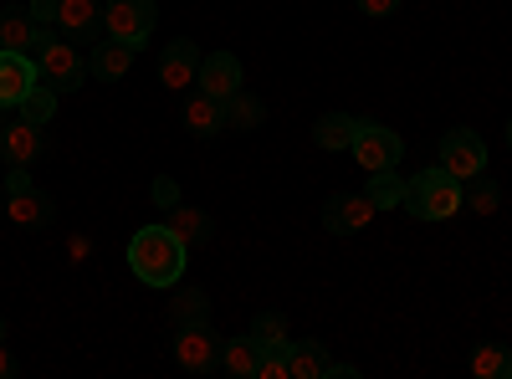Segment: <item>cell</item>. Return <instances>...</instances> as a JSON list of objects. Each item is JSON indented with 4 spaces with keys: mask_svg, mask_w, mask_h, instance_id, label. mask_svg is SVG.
Returning a JSON list of instances; mask_svg holds the SVG:
<instances>
[{
    "mask_svg": "<svg viewBox=\"0 0 512 379\" xmlns=\"http://www.w3.org/2000/svg\"><path fill=\"white\" fill-rule=\"evenodd\" d=\"M185 262H190V246L169 231L164 221L154 226H139L134 241H128V267L144 287H175L185 277Z\"/></svg>",
    "mask_w": 512,
    "mask_h": 379,
    "instance_id": "6da1fadb",
    "label": "cell"
},
{
    "mask_svg": "<svg viewBox=\"0 0 512 379\" xmlns=\"http://www.w3.org/2000/svg\"><path fill=\"white\" fill-rule=\"evenodd\" d=\"M415 221H451V216H461V205H466V195H461V180H451L441 164H431V170H420L415 180H405V200H400Z\"/></svg>",
    "mask_w": 512,
    "mask_h": 379,
    "instance_id": "7a4b0ae2",
    "label": "cell"
},
{
    "mask_svg": "<svg viewBox=\"0 0 512 379\" xmlns=\"http://www.w3.org/2000/svg\"><path fill=\"white\" fill-rule=\"evenodd\" d=\"M154 21H159L154 0H108V6H103V36L123 41V47H134V52L149 47Z\"/></svg>",
    "mask_w": 512,
    "mask_h": 379,
    "instance_id": "3957f363",
    "label": "cell"
},
{
    "mask_svg": "<svg viewBox=\"0 0 512 379\" xmlns=\"http://www.w3.org/2000/svg\"><path fill=\"white\" fill-rule=\"evenodd\" d=\"M36 77H41V82H52L57 93H77V88H82V82H88L93 72H88V57L77 52V41L52 36L47 47L36 52Z\"/></svg>",
    "mask_w": 512,
    "mask_h": 379,
    "instance_id": "277c9868",
    "label": "cell"
},
{
    "mask_svg": "<svg viewBox=\"0 0 512 379\" xmlns=\"http://www.w3.org/2000/svg\"><path fill=\"white\" fill-rule=\"evenodd\" d=\"M400 154H405V139L384 123H364L359 118V134H354V159L359 170L374 175V170H400Z\"/></svg>",
    "mask_w": 512,
    "mask_h": 379,
    "instance_id": "5b68a950",
    "label": "cell"
},
{
    "mask_svg": "<svg viewBox=\"0 0 512 379\" xmlns=\"http://www.w3.org/2000/svg\"><path fill=\"white\" fill-rule=\"evenodd\" d=\"M441 170L451 175V180H472V175H482L487 170V144H482V134L477 129H451L446 139H441Z\"/></svg>",
    "mask_w": 512,
    "mask_h": 379,
    "instance_id": "8992f818",
    "label": "cell"
},
{
    "mask_svg": "<svg viewBox=\"0 0 512 379\" xmlns=\"http://www.w3.org/2000/svg\"><path fill=\"white\" fill-rule=\"evenodd\" d=\"M175 364L185 374H216L221 369V339L210 333V323L175 328Z\"/></svg>",
    "mask_w": 512,
    "mask_h": 379,
    "instance_id": "52a82bcc",
    "label": "cell"
},
{
    "mask_svg": "<svg viewBox=\"0 0 512 379\" xmlns=\"http://www.w3.org/2000/svg\"><path fill=\"white\" fill-rule=\"evenodd\" d=\"M52 41V26H41L26 6H11L0 11V47L6 52H21V57H36L41 47Z\"/></svg>",
    "mask_w": 512,
    "mask_h": 379,
    "instance_id": "ba28073f",
    "label": "cell"
},
{
    "mask_svg": "<svg viewBox=\"0 0 512 379\" xmlns=\"http://www.w3.org/2000/svg\"><path fill=\"white\" fill-rule=\"evenodd\" d=\"M374 216H379V205H374L364 190H359V195L338 190V195H328V200H323V226H328L333 236H354V231H364Z\"/></svg>",
    "mask_w": 512,
    "mask_h": 379,
    "instance_id": "9c48e42d",
    "label": "cell"
},
{
    "mask_svg": "<svg viewBox=\"0 0 512 379\" xmlns=\"http://www.w3.org/2000/svg\"><path fill=\"white\" fill-rule=\"evenodd\" d=\"M200 62H205V52L195 47V41L190 36H175L159 52V82H164V88H175V93H185L190 82L200 77Z\"/></svg>",
    "mask_w": 512,
    "mask_h": 379,
    "instance_id": "30bf717a",
    "label": "cell"
},
{
    "mask_svg": "<svg viewBox=\"0 0 512 379\" xmlns=\"http://www.w3.org/2000/svg\"><path fill=\"white\" fill-rule=\"evenodd\" d=\"M6 210L21 231H47L57 221V200L41 190V185H26V190H6Z\"/></svg>",
    "mask_w": 512,
    "mask_h": 379,
    "instance_id": "8fae6325",
    "label": "cell"
},
{
    "mask_svg": "<svg viewBox=\"0 0 512 379\" xmlns=\"http://www.w3.org/2000/svg\"><path fill=\"white\" fill-rule=\"evenodd\" d=\"M41 129L36 123H26V118H16V123H6L0 129V159H6V170H31V164L41 159Z\"/></svg>",
    "mask_w": 512,
    "mask_h": 379,
    "instance_id": "7c38bea8",
    "label": "cell"
},
{
    "mask_svg": "<svg viewBox=\"0 0 512 379\" xmlns=\"http://www.w3.org/2000/svg\"><path fill=\"white\" fill-rule=\"evenodd\" d=\"M36 57H21V52H6L0 47V108H21V98L36 88Z\"/></svg>",
    "mask_w": 512,
    "mask_h": 379,
    "instance_id": "4fadbf2b",
    "label": "cell"
},
{
    "mask_svg": "<svg viewBox=\"0 0 512 379\" xmlns=\"http://www.w3.org/2000/svg\"><path fill=\"white\" fill-rule=\"evenodd\" d=\"M241 82H246V72H241V62H236L231 52H210V57L200 62V77H195V88L226 103L231 93H241Z\"/></svg>",
    "mask_w": 512,
    "mask_h": 379,
    "instance_id": "5bb4252c",
    "label": "cell"
},
{
    "mask_svg": "<svg viewBox=\"0 0 512 379\" xmlns=\"http://www.w3.org/2000/svg\"><path fill=\"white\" fill-rule=\"evenodd\" d=\"M98 31H103V6H98V0H62L57 36H67V41H98Z\"/></svg>",
    "mask_w": 512,
    "mask_h": 379,
    "instance_id": "9a60e30c",
    "label": "cell"
},
{
    "mask_svg": "<svg viewBox=\"0 0 512 379\" xmlns=\"http://www.w3.org/2000/svg\"><path fill=\"white\" fill-rule=\"evenodd\" d=\"M164 226H169V231H175V236H180V241H185L190 251H200V246H210V236H216V221H210V216H205V210H200V205H185V200L164 210Z\"/></svg>",
    "mask_w": 512,
    "mask_h": 379,
    "instance_id": "2e32d148",
    "label": "cell"
},
{
    "mask_svg": "<svg viewBox=\"0 0 512 379\" xmlns=\"http://www.w3.org/2000/svg\"><path fill=\"white\" fill-rule=\"evenodd\" d=\"M287 369H292V379H328L333 359L318 339H287Z\"/></svg>",
    "mask_w": 512,
    "mask_h": 379,
    "instance_id": "e0dca14e",
    "label": "cell"
},
{
    "mask_svg": "<svg viewBox=\"0 0 512 379\" xmlns=\"http://www.w3.org/2000/svg\"><path fill=\"white\" fill-rule=\"evenodd\" d=\"M185 129H190L195 139H216V134L226 129V103L210 98V93H195V98L185 103Z\"/></svg>",
    "mask_w": 512,
    "mask_h": 379,
    "instance_id": "ac0fdd59",
    "label": "cell"
},
{
    "mask_svg": "<svg viewBox=\"0 0 512 379\" xmlns=\"http://www.w3.org/2000/svg\"><path fill=\"white\" fill-rule=\"evenodd\" d=\"M128 67H134V47H123V41H113V36H103V41H93V57H88V72L98 77V82H118Z\"/></svg>",
    "mask_w": 512,
    "mask_h": 379,
    "instance_id": "d6986e66",
    "label": "cell"
},
{
    "mask_svg": "<svg viewBox=\"0 0 512 379\" xmlns=\"http://www.w3.org/2000/svg\"><path fill=\"white\" fill-rule=\"evenodd\" d=\"M169 323H175V328L210 323V292H205V287H180V282H175V298H169Z\"/></svg>",
    "mask_w": 512,
    "mask_h": 379,
    "instance_id": "ffe728a7",
    "label": "cell"
},
{
    "mask_svg": "<svg viewBox=\"0 0 512 379\" xmlns=\"http://www.w3.org/2000/svg\"><path fill=\"white\" fill-rule=\"evenodd\" d=\"M354 134H359V118H349V113H323V118L313 123V144H318L323 154L354 149Z\"/></svg>",
    "mask_w": 512,
    "mask_h": 379,
    "instance_id": "44dd1931",
    "label": "cell"
},
{
    "mask_svg": "<svg viewBox=\"0 0 512 379\" xmlns=\"http://www.w3.org/2000/svg\"><path fill=\"white\" fill-rule=\"evenodd\" d=\"M256 359H262V344L241 333V339H221V369L236 379H256Z\"/></svg>",
    "mask_w": 512,
    "mask_h": 379,
    "instance_id": "7402d4cb",
    "label": "cell"
},
{
    "mask_svg": "<svg viewBox=\"0 0 512 379\" xmlns=\"http://www.w3.org/2000/svg\"><path fill=\"white\" fill-rule=\"evenodd\" d=\"M262 123H267V103L262 98H251L246 88L226 98V129H241L246 134V129H262Z\"/></svg>",
    "mask_w": 512,
    "mask_h": 379,
    "instance_id": "603a6c76",
    "label": "cell"
},
{
    "mask_svg": "<svg viewBox=\"0 0 512 379\" xmlns=\"http://www.w3.org/2000/svg\"><path fill=\"white\" fill-rule=\"evenodd\" d=\"M472 374L477 379H512V349L507 344H477L472 349Z\"/></svg>",
    "mask_w": 512,
    "mask_h": 379,
    "instance_id": "cb8c5ba5",
    "label": "cell"
},
{
    "mask_svg": "<svg viewBox=\"0 0 512 379\" xmlns=\"http://www.w3.org/2000/svg\"><path fill=\"white\" fill-rule=\"evenodd\" d=\"M26 123H36V129H47V123L57 118V88L52 82H36V88L21 98V108H16Z\"/></svg>",
    "mask_w": 512,
    "mask_h": 379,
    "instance_id": "d4e9b609",
    "label": "cell"
},
{
    "mask_svg": "<svg viewBox=\"0 0 512 379\" xmlns=\"http://www.w3.org/2000/svg\"><path fill=\"white\" fill-rule=\"evenodd\" d=\"M461 195H466V210H472V216H497V210H502V185L487 180V170L472 175V185H466Z\"/></svg>",
    "mask_w": 512,
    "mask_h": 379,
    "instance_id": "484cf974",
    "label": "cell"
},
{
    "mask_svg": "<svg viewBox=\"0 0 512 379\" xmlns=\"http://www.w3.org/2000/svg\"><path fill=\"white\" fill-rule=\"evenodd\" d=\"M364 195H369L379 210H395V205L405 200V180H400L395 170H374V175H369V185H364Z\"/></svg>",
    "mask_w": 512,
    "mask_h": 379,
    "instance_id": "4316f807",
    "label": "cell"
},
{
    "mask_svg": "<svg viewBox=\"0 0 512 379\" xmlns=\"http://www.w3.org/2000/svg\"><path fill=\"white\" fill-rule=\"evenodd\" d=\"M251 339L262 344V349H267V344H287V339H292V333H287V313H277V308L256 313V318H251Z\"/></svg>",
    "mask_w": 512,
    "mask_h": 379,
    "instance_id": "83f0119b",
    "label": "cell"
},
{
    "mask_svg": "<svg viewBox=\"0 0 512 379\" xmlns=\"http://www.w3.org/2000/svg\"><path fill=\"white\" fill-rule=\"evenodd\" d=\"M256 379H292L287 369V344H267L262 359H256Z\"/></svg>",
    "mask_w": 512,
    "mask_h": 379,
    "instance_id": "f1b7e54d",
    "label": "cell"
},
{
    "mask_svg": "<svg viewBox=\"0 0 512 379\" xmlns=\"http://www.w3.org/2000/svg\"><path fill=\"white\" fill-rule=\"evenodd\" d=\"M88 257H93V236H82V231H72V236H67V262H72V267H82V262H88Z\"/></svg>",
    "mask_w": 512,
    "mask_h": 379,
    "instance_id": "f546056e",
    "label": "cell"
},
{
    "mask_svg": "<svg viewBox=\"0 0 512 379\" xmlns=\"http://www.w3.org/2000/svg\"><path fill=\"white\" fill-rule=\"evenodd\" d=\"M154 205H159V210H169V205H180V185L169 180V175H159V180H154Z\"/></svg>",
    "mask_w": 512,
    "mask_h": 379,
    "instance_id": "4dcf8cb0",
    "label": "cell"
},
{
    "mask_svg": "<svg viewBox=\"0 0 512 379\" xmlns=\"http://www.w3.org/2000/svg\"><path fill=\"white\" fill-rule=\"evenodd\" d=\"M26 11H31L41 26H52V31H57V11H62V0H31Z\"/></svg>",
    "mask_w": 512,
    "mask_h": 379,
    "instance_id": "1f68e13d",
    "label": "cell"
},
{
    "mask_svg": "<svg viewBox=\"0 0 512 379\" xmlns=\"http://www.w3.org/2000/svg\"><path fill=\"white\" fill-rule=\"evenodd\" d=\"M354 6H359L364 16H379V21H384V16L400 11V0H354Z\"/></svg>",
    "mask_w": 512,
    "mask_h": 379,
    "instance_id": "d6a6232c",
    "label": "cell"
},
{
    "mask_svg": "<svg viewBox=\"0 0 512 379\" xmlns=\"http://www.w3.org/2000/svg\"><path fill=\"white\" fill-rule=\"evenodd\" d=\"M16 354H11V339H0V379H16Z\"/></svg>",
    "mask_w": 512,
    "mask_h": 379,
    "instance_id": "836d02e7",
    "label": "cell"
},
{
    "mask_svg": "<svg viewBox=\"0 0 512 379\" xmlns=\"http://www.w3.org/2000/svg\"><path fill=\"white\" fill-rule=\"evenodd\" d=\"M26 185H36L31 170H11V175H6V190H26Z\"/></svg>",
    "mask_w": 512,
    "mask_h": 379,
    "instance_id": "e575fe53",
    "label": "cell"
},
{
    "mask_svg": "<svg viewBox=\"0 0 512 379\" xmlns=\"http://www.w3.org/2000/svg\"><path fill=\"white\" fill-rule=\"evenodd\" d=\"M328 379H359V364H338V359H333V369H328Z\"/></svg>",
    "mask_w": 512,
    "mask_h": 379,
    "instance_id": "d590c367",
    "label": "cell"
},
{
    "mask_svg": "<svg viewBox=\"0 0 512 379\" xmlns=\"http://www.w3.org/2000/svg\"><path fill=\"white\" fill-rule=\"evenodd\" d=\"M0 339H11V323L6 318H0Z\"/></svg>",
    "mask_w": 512,
    "mask_h": 379,
    "instance_id": "8d00e7d4",
    "label": "cell"
},
{
    "mask_svg": "<svg viewBox=\"0 0 512 379\" xmlns=\"http://www.w3.org/2000/svg\"><path fill=\"white\" fill-rule=\"evenodd\" d=\"M507 144H512V123H507Z\"/></svg>",
    "mask_w": 512,
    "mask_h": 379,
    "instance_id": "74e56055",
    "label": "cell"
},
{
    "mask_svg": "<svg viewBox=\"0 0 512 379\" xmlns=\"http://www.w3.org/2000/svg\"><path fill=\"white\" fill-rule=\"evenodd\" d=\"M0 129H6V123H0Z\"/></svg>",
    "mask_w": 512,
    "mask_h": 379,
    "instance_id": "f35d334b",
    "label": "cell"
}]
</instances>
